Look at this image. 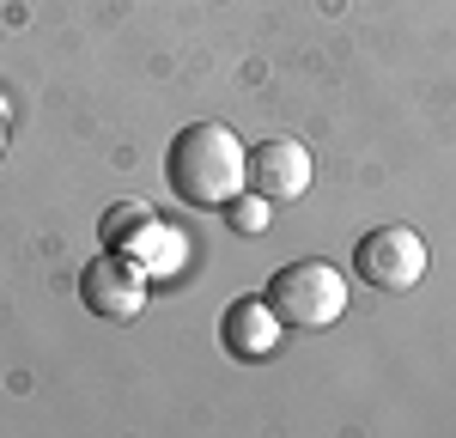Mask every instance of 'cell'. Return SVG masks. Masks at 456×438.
Returning a JSON list of instances; mask_svg holds the SVG:
<instances>
[{
  "label": "cell",
  "instance_id": "52a82bcc",
  "mask_svg": "<svg viewBox=\"0 0 456 438\" xmlns=\"http://www.w3.org/2000/svg\"><path fill=\"white\" fill-rule=\"evenodd\" d=\"M152 225H159V219H152L146 201H122V207H110V214H104V244H110V250H128V244L146 238Z\"/></svg>",
  "mask_w": 456,
  "mask_h": 438
},
{
  "label": "cell",
  "instance_id": "5b68a950",
  "mask_svg": "<svg viewBox=\"0 0 456 438\" xmlns=\"http://www.w3.org/2000/svg\"><path fill=\"white\" fill-rule=\"evenodd\" d=\"M316 165H311V146L292 141V134H274V141H256L249 146V189L262 195V201H298L305 189H311Z\"/></svg>",
  "mask_w": 456,
  "mask_h": 438
},
{
  "label": "cell",
  "instance_id": "277c9868",
  "mask_svg": "<svg viewBox=\"0 0 456 438\" xmlns=\"http://www.w3.org/2000/svg\"><path fill=\"white\" fill-rule=\"evenodd\" d=\"M79 298H86V311L104 317V323H134L146 311V268L128 250H104L98 262H86Z\"/></svg>",
  "mask_w": 456,
  "mask_h": 438
},
{
  "label": "cell",
  "instance_id": "7a4b0ae2",
  "mask_svg": "<svg viewBox=\"0 0 456 438\" xmlns=\"http://www.w3.org/2000/svg\"><path fill=\"white\" fill-rule=\"evenodd\" d=\"M268 311L281 317V328H329L341 323L347 311V274L322 256L286 262L281 274L268 280Z\"/></svg>",
  "mask_w": 456,
  "mask_h": 438
},
{
  "label": "cell",
  "instance_id": "6da1fadb",
  "mask_svg": "<svg viewBox=\"0 0 456 438\" xmlns=\"http://www.w3.org/2000/svg\"><path fill=\"white\" fill-rule=\"evenodd\" d=\"M165 177L189 207L225 214V201L249 189V152L225 122H189L165 152Z\"/></svg>",
  "mask_w": 456,
  "mask_h": 438
},
{
  "label": "cell",
  "instance_id": "3957f363",
  "mask_svg": "<svg viewBox=\"0 0 456 438\" xmlns=\"http://www.w3.org/2000/svg\"><path fill=\"white\" fill-rule=\"evenodd\" d=\"M353 268H359L378 292H408V287H420V280H426L432 250H426V238L414 231V225H378V231L359 238Z\"/></svg>",
  "mask_w": 456,
  "mask_h": 438
},
{
  "label": "cell",
  "instance_id": "8992f818",
  "mask_svg": "<svg viewBox=\"0 0 456 438\" xmlns=\"http://www.w3.org/2000/svg\"><path fill=\"white\" fill-rule=\"evenodd\" d=\"M274 335H281V317L268 311V298H244V304L225 311V347H232V353L262 360V353L274 347Z\"/></svg>",
  "mask_w": 456,
  "mask_h": 438
},
{
  "label": "cell",
  "instance_id": "9c48e42d",
  "mask_svg": "<svg viewBox=\"0 0 456 438\" xmlns=\"http://www.w3.org/2000/svg\"><path fill=\"white\" fill-rule=\"evenodd\" d=\"M0 146H6V134H0Z\"/></svg>",
  "mask_w": 456,
  "mask_h": 438
},
{
  "label": "cell",
  "instance_id": "ba28073f",
  "mask_svg": "<svg viewBox=\"0 0 456 438\" xmlns=\"http://www.w3.org/2000/svg\"><path fill=\"white\" fill-rule=\"evenodd\" d=\"M268 207H274V201H262V195L249 189V195H232V201H225V219H232V231L262 238V231H268Z\"/></svg>",
  "mask_w": 456,
  "mask_h": 438
}]
</instances>
